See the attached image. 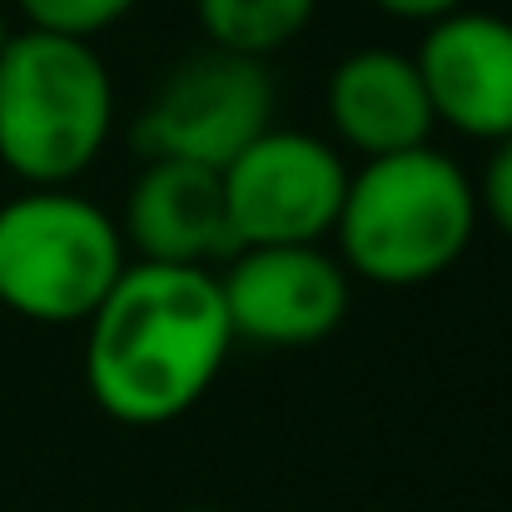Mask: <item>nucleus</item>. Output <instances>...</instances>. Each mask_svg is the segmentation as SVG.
I'll list each match as a JSON object with an SVG mask.
<instances>
[{"label":"nucleus","mask_w":512,"mask_h":512,"mask_svg":"<svg viewBox=\"0 0 512 512\" xmlns=\"http://www.w3.org/2000/svg\"><path fill=\"white\" fill-rule=\"evenodd\" d=\"M229 348L214 269L135 259L85 319V388L115 423L160 428L214 388Z\"/></svg>","instance_id":"obj_1"},{"label":"nucleus","mask_w":512,"mask_h":512,"mask_svg":"<svg viewBox=\"0 0 512 512\" xmlns=\"http://www.w3.org/2000/svg\"><path fill=\"white\" fill-rule=\"evenodd\" d=\"M478 219V189L463 165L418 145L348 170L334 239L348 274L383 289H413L468 254Z\"/></svg>","instance_id":"obj_2"},{"label":"nucleus","mask_w":512,"mask_h":512,"mask_svg":"<svg viewBox=\"0 0 512 512\" xmlns=\"http://www.w3.org/2000/svg\"><path fill=\"white\" fill-rule=\"evenodd\" d=\"M115 130V80L95 40L10 30L0 50V165L30 189L90 170Z\"/></svg>","instance_id":"obj_3"},{"label":"nucleus","mask_w":512,"mask_h":512,"mask_svg":"<svg viewBox=\"0 0 512 512\" xmlns=\"http://www.w3.org/2000/svg\"><path fill=\"white\" fill-rule=\"evenodd\" d=\"M125 264L120 224L65 184L0 204V304L30 324H85Z\"/></svg>","instance_id":"obj_4"},{"label":"nucleus","mask_w":512,"mask_h":512,"mask_svg":"<svg viewBox=\"0 0 512 512\" xmlns=\"http://www.w3.org/2000/svg\"><path fill=\"white\" fill-rule=\"evenodd\" d=\"M279 110V85L264 60L234 50H199L179 60L140 110L130 145L140 160H189L224 170L254 145Z\"/></svg>","instance_id":"obj_5"},{"label":"nucleus","mask_w":512,"mask_h":512,"mask_svg":"<svg viewBox=\"0 0 512 512\" xmlns=\"http://www.w3.org/2000/svg\"><path fill=\"white\" fill-rule=\"evenodd\" d=\"M224 204L234 244H324L339 224L348 165L343 155L304 130L269 125L224 170Z\"/></svg>","instance_id":"obj_6"},{"label":"nucleus","mask_w":512,"mask_h":512,"mask_svg":"<svg viewBox=\"0 0 512 512\" xmlns=\"http://www.w3.org/2000/svg\"><path fill=\"white\" fill-rule=\"evenodd\" d=\"M214 274L234 343L309 348L348 319L353 274L324 244H244Z\"/></svg>","instance_id":"obj_7"},{"label":"nucleus","mask_w":512,"mask_h":512,"mask_svg":"<svg viewBox=\"0 0 512 512\" xmlns=\"http://www.w3.org/2000/svg\"><path fill=\"white\" fill-rule=\"evenodd\" d=\"M413 60L438 125L488 145L512 135V20L463 5L423 30Z\"/></svg>","instance_id":"obj_8"},{"label":"nucleus","mask_w":512,"mask_h":512,"mask_svg":"<svg viewBox=\"0 0 512 512\" xmlns=\"http://www.w3.org/2000/svg\"><path fill=\"white\" fill-rule=\"evenodd\" d=\"M120 239L145 264L219 269L239 244L224 204V179L189 160H145L120 209Z\"/></svg>","instance_id":"obj_9"},{"label":"nucleus","mask_w":512,"mask_h":512,"mask_svg":"<svg viewBox=\"0 0 512 512\" xmlns=\"http://www.w3.org/2000/svg\"><path fill=\"white\" fill-rule=\"evenodd\" d=\"M324 110H329L339 145H348L363 160L418 150L428 145L438 125L418 60L403 50H383V45H363L343 55L324 85Z\"/></svg>","instance_id":"obj_10"},{"label":"nucleus","mask_w":512,"mask_h":512,"mask_svg":"<svg viewBox=\"0 0 512 512\" xmlns=\"http://www.w3.org/2000/svg\"><path fill=\"white\" fill-rule=\"evenodd\" d=\"M319 0H194L199 30L209 45L269 60L289 40H299L314 20Z\"/></svg>","instance_id":"obj_11"},{"label":"nucleus","mask_w":512,"mask_h":512,"mask_svg":"<svg viewBox=\"0 0 512 512\" xmlns=\"http://www.w3.org/2000/svg\"><path fill=\"white\" fill-rule=\"evenodd\" d=\"M30 30L70 35V40H95L110 25H120L140 0H15Z\"/></svg>","instance_id":"obj_12"},{"label":"nucleus","mask_w":512,"mask_h":512,"mask_svg":"<svg viewBox=\"0 0 512 512\" xmlns=\"http://www.w3.org/2000/svg\"><path fill=\"white\" fill-rule=\"evenodd\" d=\"M473 189H478V214H488L512 239V135L493 145V155L483 165V179Z\"/></svg>","instance_id":"obj_13"},{"label":"nucleus","mask_w":512,"mask_h":512,"mask_svg":"<svg viewBox=\"0 0 512 512\" xmlns=\"http://www.w3.org/2000/svg\"><path fill=\"white\" fill-rule=\"evenodd\" d=\"M383 15H393V20H418V25H433V20H443V15H453V10H463L468 0H373Z\"/></svg>","instance_id":"obj_14"},{"label":"nucleus","mask_w":512,"mask_h":512,"mask_svg":"<svg viewBox=\"0 0 512 512\" xmlns=\"http://www.w3.org/2000/svg\"><path fill=\"white\" fill-rule=\"evenodd\" d=\"M5 40H10V25H5V15H0V50H5Z\"/></svg>","instance_id":"obj_15"},{"label":"nucleus","mask_w":512,"mask_h":512,"mask_svg":"<svg viewBox=\"0 0 512 512\" xmlns=\"http://www.w3.org/2000/svg\"><path fill=\"white\" fill-rule=\"evenodd\" d=\"M184 512H214V508H184Z\"/></svg>","instance_id":"obj_16"}]
</instances>
